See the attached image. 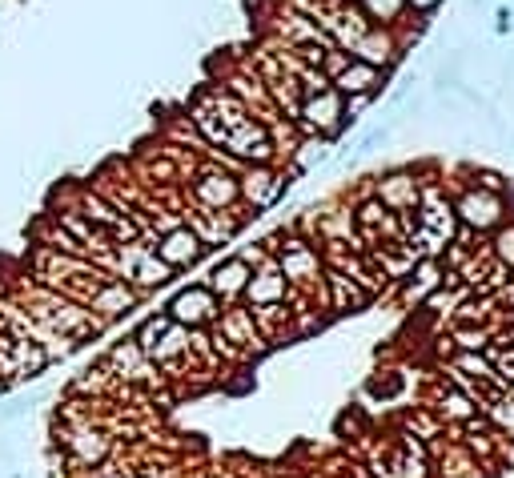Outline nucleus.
<instances>
[{"mask_svg": "<svg viewBox=\"0 0 514 478\" xmlns=\"http://www.w3.org/2000/svg\"><path fill=\"white\" fill-rule=\"evenodd\" d=\"M282 278L286 282H310L318 278V254L302 242H290L286 254H282Z\"/></svg>", "mask_w": 514, "mask_h": 478, "instance_id": "nucleus-13", "label": "nucleus"}, {"mask_svg": "<svg viewBox=\"0 0 514 478\" xmlns=\"http://www.w3.org/2000/svg\"><path fill=\"white\" fill-rule=\"evenodd\" d=\"M498 254H502L506 262H514V229H502V233H498Z\"/></svg>", "mask_w": 514, "mask_h": 478, "instance_id": "nucleus-21", "label": "nucleus"}, {"mask_svg": "<svg viewBox=\"0 0 514 478\" xmlns=\"http://www.w3.org/2000/svg\"><path fill=\"white\" fill-rule=\"evenodd\" d=\"M510 29V9H498V33H506Z\"/></svg>", "mask_w": 514, "mask_h": 478, "instance_id": "nucleus-22", "label": "nucleus"}, {"mask_svg": "<svg viewBox=\"0 0 514 478\" xmlns=\"http://www.w3.org/2000/svg\"><path fill=\"white\" fill-rule=\"evenodd\" d=\"M201 250H205V242L189 229V225H173V229H165V237L157 242V258L169 266V270H181V266H193L197 258H201Z\"/></svg>", "mask_w": 514, "mask_h": 478, "instance_id": "nucleus-5", "label": "nucleus"}, {"mask_svg": "<svg viewBox=\"0 0 514 478\" xmlns=\"http://www.w3.org/2000/svg\"><path fill=\"white\" fill-rule=\"evenodd\" d=\"M141 358H145V350H141L137 342H125V346H117V350L109 354V366H117V370H133V366H141Z\"/></svg>", "mask_w": 514, "mask_h": 478, "instance_id": "nucleus-17", "label": "nucleus"}, {"mask_svg": "<svg viewBox=\"0 0 514 478\" xmlns=\"http://www.w3.org/2000/svg\"><path fill=\"white\" fill-rule=\"evenodd\" d=\"M382 69H374V65H366V61H358V57H350L346 65H342V73H334V89L342 93V97H350V93H378L382 89Z\"/></svg>", "mask_w": 514, "mask_h": 478, "instance_id": "nucleus-10", "label": "nucleus"}, {"mask_svg": "<svg viewBox=\"0 0 514 478\" xmlns=\"http://www.w3.org/2000/svg\"><path fill=\"white\" fill-rule=\"evenodd\" d=\"M237 189H241V197H245V201H253V205H270V201L278 197L282 181L274 177V169H270V165H253V169H245V177L237 181Z\"/></svg>", "mask_w": 514, "mask_h": 478, "instance_id": "nucleus-12", "label": "nucleus"}, {"mask_svg": "<svg viewBox=\"0 0 514 478\" xmlns=\"http://www.w3.org/2000/svg\"><path fill=\"white\" fill-rule=\"evenodd\" d=\"M245 298H249L253 306H274L278 298H286V278H282V270H266V274L249 278Z\"/></svg>", "mask_w": 514, "mask_h": 478, "instance_id": "nucleus-14", "label": "nucleus"}, {"mask_svg": "<svg viewBox=\"0 0 514 478\" xmlns=\"http://www.w3.org/2000/svg\"><path fill=\"white\" fill-rule=\"evenodd\" d=\"M0 350L9 354V374H17V378H41V370L49 366V350L41 346V342H29V338H5L0 342Z\"/></svg>", "mask_w": 514, "mask_h": 478, "instance_id": "nucleus-7", "label": "nucleus"}, {"mask_svg": "<svg viewBox=\"0 0 514 478\" xmlns=\"http://www.w3.org/2000/svg\"><path fill=\"white\" fill-rule=\"evenodd\" d=\"M402 37H398V29H382V25H370V33L350 49V57H358V61H366V65H374V69H390L398 57H402Z\"/></svg>", "mask_w": 514, "mask_h": 478, "instance_id": "nucleus-3", "label": "nucleus"}, {"mask_svg": "<svg viewBox=\"0 0 514 478\" xmlns=\"http://www.w3.org/2000/svg\"><path fill=\"white\" fill-rule=\"evenodd\" d=\"M378 201H382L386 209H410V205L418 201V185H414V177H410V173H394V177H386V181H382V189H378Z\"/></svg>", "mask_w": 514, "mask_h": 478, "instance_id": "nucleus-15", "label": "nucleus"}, {"mask_svg": "<svg viewBox=\"0 0 514 478\" xmlns=\"http://www.w3.org/2000/svg\"><path fill=\"white\" fill-rule=\"evenodd\" d=\"M502 197L498 193H490V189H470L462 201H458V217L466 221V225H474V229H490V225H498L502 221Z\"/></svg>", "mask_w": 514, "mask_h": 478, "instance_id": "nucleus-8", "label": "nucleus"}, {"mask_svg": "<svg viewBox=\"0 0 514 478\" xmlns=\"http://www.w3.org/2000/svg\"><path fill=\"white\" fill-rule=\"evenodd\" d=\"M169 326H173V318H169V314H165V318H149V322L141 326V334H137V346H141V350H149V346H153Z\"/></svg>", "mask_w": 514, "mask_h": 478, "instance_id": "nucleus-19", "label": "nucleus"}, {"mask_svg": "<svg viewBox=\"0 0 514 478\" xmlns=\"http://www.w3.org/2000/svg\"><path fill=\"white\" fill-rule=\"evenodd\" d=\"M85 306H89L93 314H101V318H121V314H129V310L137 306V290H133L125 278H105V282L85 298Z\"/></svg>", "mask_w": 514, "mask_h": 478, "instance_id": "nucleus-6", "label": "nucleus"}, {"mask_svg": "<svg viewBox=\"0 0 514 478\" xmlns=\"http://www.w3.org/2000/svg\"><path fill=\"white\" fill-rule=\"evenodd\" d=\"M61 442H65V450L81 462V466H97V462H105L109 458V438L101 434V430H93V426H81V430H65L61 434Z\"/></svg>", "mask_w": 514, "mask_h": 478, "instance_id": "nucleus-9", "label": "nucleus"}, {"mask_svg": "<svg viewBox=\"0 0 514 478\" xmlns=\"http://www.w3.org/2000/svg\"><path fill=\"white\" fill-rule=\"evenodd\" d=\"M358 9L366 13L370 25H382V29H398L410 17L406 0H358Z\"/></svg>", "mask_w": 514, "mask_h": 478, "instance_id": "nucleus-16", "label": "nucleus"}, {"mask_svg": "<svg viewBox=\"0 0 514 478\" xmlns=\"http://www.w3.org/2000/svg\"><path fill=\"white\" fill-rule=\"evenodd\" d=\"M193 201H197L201 209L221 213V209H233V205L241 201V189H237V181H233L225 169H205V173L193 181Z\"/></svg>", "mask_w": 514, "mask_h": 478, "instance_id": "nucleus-4", "label": "nucleus"}, {"mask_svg": "<svg viewBox=\"0 0 514 478\" xmlns=\"http://www.w3.org/2000/svg\"><path fill=\"white\" fill-rule=\"evenodd\" d=\"M298 117H302V129H310L314 137H334L346 125V97L334 85L322 93H306Z\"/></svg>", "mask_w": 514, "mask_h": 478, "instance_id": "nucleus-1", "label": "nucleus"}, {"mask_svg": "<svg viewBox=\"0 0 514 478\" xmlns=\"http://www.w3.org/2000/svg\"><path fill=\"white\" fill-rule=\"evenodd\" d=\"M338 5H358V0H338Z\"/></svg>", "mask_w": 514, "mask_h": 478, "instance_id": "nucleus-23", "label": "nucleus"}, {"mask_svg": "<svg viewBox=\"0 0 514 478\" xmlns=\"http://www.w3.org/2000/svg\"><path fill=\"white\" fill-rule=\"evenodd\" d=\"M169 318L185 330H197V326H209L217 318V294L209 286H193V290H181L173 302H169Z\"/></svg>", "mask_w": 514, "mask_h": 478, "instance_id": "nucleus-2", "label": "nucleus"}, {"mask_svg": "<svg viewBox=\"0 0 514 478\" xmlns=\"http://www.w3.org/2000/svg\"><path fill=\"white\" fill-rule=\"evenodd\" d=\"M249 278H253V270H249V262L245 258H229V262H221V266H213V274H209V290L221 298V302H229V298H237V294H245V286H249Z\"/></svg>", "mask_w": 514, "mask_h": 478, "instance_id": "nucleus-11", "label": "nucleus"}, {"mask_svg": "<svg viewBox=\"0 0 514 478\" xmlns=\"http://www.w3.org/2000/svg\"><path fill=\"white\" fill-rule=\"evenodd\" d=\"M442 5V0H406V9H410V17H430L434 9Z\"/></svg>", "mask_w": 514, "mask_h": 478, "instance_id": "nucleus-20", "label": "nucleus"}, {"mask_svg": "<svg viewBox=\"0 0 514 478\" xmlns=\"http://www.w3.org/2000/svg\"><path fill=\"white\" fill-rule=\"evenodd\" d=\"M462 65H466V57L458 53V57H450V65H442L438 73H434V89H454L458 81H462Z\"/></svg>", "mask_w": 514, "mask_h": 478, "instance_id": "nucleus-18", "label": "nucleus"}]
</instances>
